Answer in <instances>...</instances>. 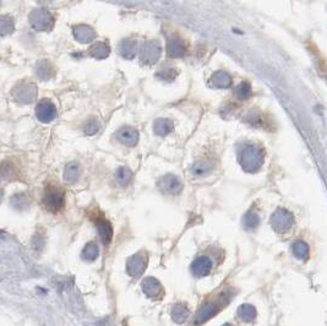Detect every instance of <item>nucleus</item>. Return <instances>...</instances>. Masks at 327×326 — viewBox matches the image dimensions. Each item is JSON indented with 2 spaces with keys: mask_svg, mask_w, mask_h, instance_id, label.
Returning a JSON list of instances; mask_svg holds the SVG:
<instances>
[{
  "mask_svg": "<svg viewBox=\"0 0 327 326\" xmlns=\"http://www.w3.org/2000/svg\"><path fill=\"white\" fill-rule=\"evenodd\" d=\"M31 26L37 31H49L54 26V17L49 10L39 7L35 9L28 16Z\"/></svg>",
  "mask_w": 327,
  "mask_h": 326,
  "instance_id": "1",
  "label": "nucleus"
},
{
  "mask_svg": "<svg viewBox=\"0 0 327 326\" xmlns=\"http://www.w3.org/2000/svg\"><path fill=\"white\" fill-rule=\"evenodd\" d=\"M44 206L51 212H57L64 206V192L54 187L47 188L43 197Z\"/></svg>",
  "mask_w": 327,
  "mask_h": 326,
  "instance_id": "2",
  "label": "nucleus"
},
{
  "mask_svg": "<svg viewBox=\"0 0 327 326\" xmlns=\"http://www.w3.org/2000/svg\"><path fill=\"white\" fill-rule=\"evenodd\" d=\"M12 96L14 98H16L17 102L25 104L31 103L35 101L36 96H37V88H36L35 83L21 82L12 90Z\"/></svg>",
  "mask_w": 327,
  "mask_h": 326,
  "instance_id": "3",
  "label": "nucleus"
},
{
  "mask_svg": "<svg viewBox=\"0 0 327 326\" xmlns=\"http://www.w3.org/2000/svg\"><path fill=\"white\" fill-rule=\"evenodd\" d=\"M36 116L42 123H51L57 117V108L49 100H42L36 107Z\"/></svg>",
  "mask_w": 327,
  "mask_h": 326,
  "instance_id": "4",
  "label": "nucleus"
},
{
  "mask_svg": "<svg viewBox=\"0 0 327 326\" xmlns=\"http://www.w3.org/2000/svg\"><path fill=\"white\" fill-rule=\"evenodd\" d=\"M116 136L122 143L132 147V146H135L136 143H137L138 132H137V130L134 129V128L124 127V128H122V129L118 130Z\"/></svg>",
  "mask_w": 327,
  "mask_h": 326,
  "instance_id": "5",
  "label": "nucleus"
},
{
  "mask_svg": "<svg viewBox=\"0 0 327 326\" xmlns=\"http://www.w3.org/2000/svg\"><path fill=\"white\" fill-rule=\"evenodd\" d=\"M96 227L99 237H101V241L103 242L104 245H108L113 238V228H112L111 223L106 218L99 217L96 220Z\"/></svg>",
  "mask_w": 327,
  "mask_h": 326,
  "instance_id": "6",
  "label": "nucleus"
},
{
  "mask_svg": "<svg viewBox=\"0 0 327 326\" xmlns=\"http://www.w3.org/2000/svg\"><path fill=\"white\" fill-rule=\"evenodd\" d=\"M74 37L80 43H90L96 38V32L92 27L87 25H78L74 27Z\"/></svg>",
  "mask_w": 327,
  "mask_h": 326,
  "instance_id": "7",
  "label": "nucleus"
},
{
  "mask_svg": "<svg viewBox=\"0 0 327 326\" xmlns=\"http://www.w3.org/2000/svg\"><path fill=\"white\" fill-rule=\"evenodd\" d=\"M159 53H161V49H159L157 42H147L143 46L142 52H141V59H142V62L151 64V63L156 62V59L159 57Z\"/></svg>",
  "mask_w": 327,
  "mask_h": 326,
  "instance_id": "8",
  "label": "nucleus"
},
{
  "mask_svg": "<svg viewBox=\"0 0 327 326\" xmlns=\"http://www.w3.org/2000/svg\"><path fill=\"white\" fill-rule=\"evenodd\" d=\"M137 52V43L134 40H123L119 43V53L125 59H134Z\"/></svg>",
  "mask_w": 327,
  "mask_h": 326,
  "instance_id": "9",
  "label": "nucleus"
},
{
  "mask_svg": "<svg viewBox=\"0 0 327 326\" xmlns=\"http://www.w3.org/2000/svg\"><path fill=\"white\" fill-rule=\"evenodd\" d=\"M111 53V48L104 42H97L90 48V56L95 59H106Z\"/></svg>",
  "mask_w": 327,
  "mask_h": 326,
  "instance_id": "10",
  "label": "nucleus"
},
{
  "mask_svg": "<svg viewBox=\"0 0 327 326\" xmlns=\"http://www.w3.org/2000/svg\"><path fill=\"white\" fill-rule=\"evenodd\" d=\"M80 177V164L76 162H70L66 164L64 171V179L66 183L72 184L77 181Z\"/></svg>",
  "mask_w": 327,
  "mask_h": 326,
  "instance_id": "11",
  "label": "nucleus"
},
{
  "mask_svg": "<svg viewBox=\"0 0 327 326\" xmlns=\"http://www.w3.org/2000/svg\"><path fill=\"white\" fill-rule=\"evenodd\" d=\"M15 30V22L14 19L7 15H1L0 16V37L4 36H9L14 32Z\"/></svg>",
  "mask_w": 327,
  "mask_h": 326,
  "instance_id": "12",
  "label": "nucleus"
},
{
  "mask_svg": "<svg viewBox=\"0 0 327 326\" xmlns=\"http://www.w3.org/2000/svg\"><path fill=\"white\" fill-rule=\"evenodd\" d=\"M159 185H161L162 189H164L168 193H172V194H174V193H177L180 189L179 182L173 176H166L164 178H162Z\"/></svg>",
  "mask_w": 327,
  "mask_h": 326,
  "instance_id": "13",
  "label": "nucleus"
},
{
  "mask_svg": "<svg viewBox=\"0 0 327 326\" xmlns=\"http://www.w3.org/2000/svg\"><path fill=\"white\" fill-rule=\"evenodd\" d=\"M116 178L120 187H127L130 183V181H131L132 173L128 167H120V168H118L116 173Z\"/></svg>",
  "mask_w": 327,
  "mask_h": 326,
  "instance_id": "14",
  "label": "nucleus"
},
{
  "mask_svg": "<svg viewBox=\"0 0 327 326\" xmlns=\"http://www.w3.org/2000/svg\"><path fill=\"white\" fill-rule=\"evenodd\" d=\"M172 128H173V124L169 121H167V119H159V121L154 123V131H156V134L161 135V136L168 134L172 130Z\"/></svg>",
  "mask_w": 327,
  "mask_h": 326,
  "instance_id": "15",
  "label": "nucleus"
},
{
  "mask_svg": "<svg viewBox=\"0 0 327 326\" xmlns=\"http://www.w3.org/2000/svg\"><path fill=\"white\" fill-rule=\"evenodd\" d=\"M53 69H52L51 64L48 62H42L41 64L38 65L37 69V75L41 77L42 80H48L53 76Z\"/></svg>",
  "mask_w": 327,
  "mask_h": 326,
  "instance_id": "16",
  "label": "nucleus"
},
{
  "mask_svg": "<svg viewBox=\"0 0 327 326\" xmlns=\"http://www.w3.org/2000/svg\"><path fill=\"white\" fill-rule=\"evenodd\" d=\"M11 204L15 208H17V210H22V208H27L28 206H30V200H28V197L26 196V195L17 194L12 196Z\"/></svg>",
  "mask_w": 327,
  "mask_h": 326,
  "instance_id": "17",
  "label": "nucleus"
},
{
  "mask_svg": "<svg viewBox=\"0 0 327 326\" xmlns=\"http://www.w3.org/2000/svg\"><path fill=\"white\" fill-rule=\"evenodd\" d=\"M99 127H101V124H99L98 119L95 118V117H92V118H90L87 122H86L85 134L86 135H95L96 132L99 130Z\"/></svg>",
  "mask_w": 327,
  "mask_h": 326,
  "instance_id": "18",
  "label": "nucleus"
},
{
  "mask_svg": "<svg viewBox=\"0 0 327 326\" xmlns=\"http://www.w3.org/2000/svg\"><path fill=\"white\" fill-rule=\"evenodd\" d=\"M168 52L171 56L177 57L180 56L183 53V46L180 43V41L178 40H171L168 43Z\"/></svg>",
  "mask_w": 327,
  "mask_h": 326,
  "instance_id": "19",
  "label": "nucleus"
},
{
  "mask_svg": "<svg viewBox=\"0 0 327 326\" xmlns=\"http://www.w3.org/2000/svg\"><path fill=\"white\" fill-rule=\"evenodd\" d=\"M97 254H98V248H97V245L93 243L88 244L87 247L85 248V250H83V257L88 260L95 259V258L97 257Z\"/></svg>",
  "mask_w": 327,
  "mask_h": 326,
  "instance_id": "20",
  "label": "nucleus"
},
{
  "mask_svg": "<svg viewBox=\"0 0 327 326\" xmlns=\"http://www.w3.org/2000/svg\"><path fill=\"white\" fill-rule=\"evenodd\" d=\"M1 199H2V192L0 190V201H1Z\"/></svg>",
  "mask_w": 327,
  "mask_h": 326,
  "instance_id": "21",
  "label": "nucleus"
}]
</instances>
